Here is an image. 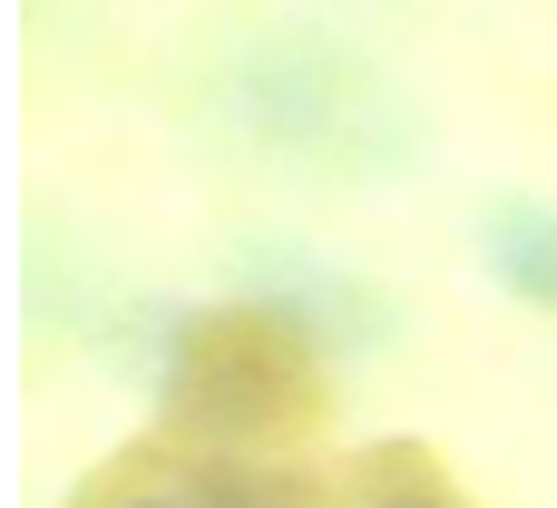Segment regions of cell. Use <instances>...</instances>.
<instances>
[{"label":"cell","instance_id":"3","mask_svg":"<svg viewBox=\"0 0 557 508\" xmlns=\"http://www.w3.org/2000/svg\"><path fill=\"white\" fill-rule=\"evenodd\" d=\"M382 508H441V499H382Z\"/></svg>","mask_w":557,"mask_h":508},{"label":"cell","instance_id":"4","mask_svg":"<svg viewBox=\"0 0 557 508\" xmlns=\"http://www.w3.org/2000/svg\"><path fill=\"white\" fill-rule=\"evenodd\" d=\"M137 508H166V499H137Z\"/></svg>","mask_w":557,"mask_h":508},{"label":"cell","instance_id":"2","mask_svg":"<svg viewBox=\"0 0 557 508\" xmlns=\"http://www.w3.org/2000/svg\"><path fill=\"white\" fill-rule=\"evenodd\" d=\"M480 255H490V274H499L519 303L557 313V206L548 196H499V206L480 215Z\"/></svg>","mask_w":557,"mask_h":508},{"label":"cell","instance_id":"1","mask_svg":"<svg viewBox=\"0 0 557 508\" xmlns=\"http://www.w3.org/2000/svg\"><path fill=\"white\" fill-rule=\"evenodd\" d=\"M304 382H313V362H304V333L284 313H215L176 352V401L196 421H215V431H274V421H294Z\"/></svg>","mask_w":557,"mask_h":508}]
</instances>
